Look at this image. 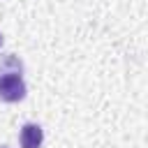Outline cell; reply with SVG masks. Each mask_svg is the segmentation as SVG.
I'll return each mask as SVG.
<instances>
[{
    "instance_id": "cell-2",
    "label": "cell",
    "mask_w": 148,
    "mask_h": 148,
    "mask_svg": "<svg viewBox=\"0 0 148 148\" xmlns=\"http://www.w3.org/2000/svg\"><path fill=\"white\" fill-rule=\"evenodd\" d=\"M42 139H44V132H42L39 125L28 123V125L21 127V134H18L21 148H39V146H42Z\"/></svg>"
},
{
    "instance_id": "cell-3",
    "label": "cell",
    "mask_w": 148,
    "mask_h": 148,
    "mask_svg": "<svg viewBox=\"0 0 148 148\" xmlns=\"http://www.w3.org/2000/svg\"><path fill=\"white\" fill-rule=\"evenodd\" d=\"M0 44H2V37H0Z\"/></svg>"
},
{
    "instance_id": "cell-1",
    "label": "cell",
    "mask_w": 148,
    "mask_h": 148,
    "mask_svg": "<svg viewBox=\"0 0 148 148\" xmlns=\"http://www.w3.org/2000/svg\"><path fill=\"white\" fill-rule=\"evenodd\" d=\"M18 72L0 74V99L2 102H21L25 97V83H23Z\"/></svg>"
},
{
    "instance_id": "cell-4",
    "label": "cell",
    "mask_w": 148,
    "mask_h": 148,
    "mask_svg": "<svg viewBox=\"0 0 148 148\" xmlns=\"http://www.w3.org/2000/svg\"><path fill=\"white\" fill-rule=\"evenodd\" d=\"M0 148H7V146H0Z\"/></svg>"
}]
</instances>
